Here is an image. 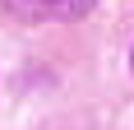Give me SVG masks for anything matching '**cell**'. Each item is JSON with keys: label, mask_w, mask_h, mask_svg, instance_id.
Instances as JSON below:
<instances>
[{"label": "cell", "mask_w": 134, "mask_h": 130, "mask_svg": "<svg viewBox=\"0 0 134 130\" xmlns=\"http://www.w3.org/2000/svg\"><path fill=\"white\" fill-rule=\"evenodd\" d=\"M130 65H134V51H130Z\"/></svg>", "instance_id": "7a4b0ae2"}, {"label": "cell", "mask_w": 134, "mask_h": 130, "mask_svg": "<svg viewBox=\"0 0 134 130\" xmlns=\"http://www.w3.org/2000/svg\"><path fill=\"white\" fill-rule=\"evenodd\" d=\"M14 19H28V23H42V19H83L93 14L97 0H0Z\"/></svg>", "instance_id": "6da1fadb"}]
</instances>
